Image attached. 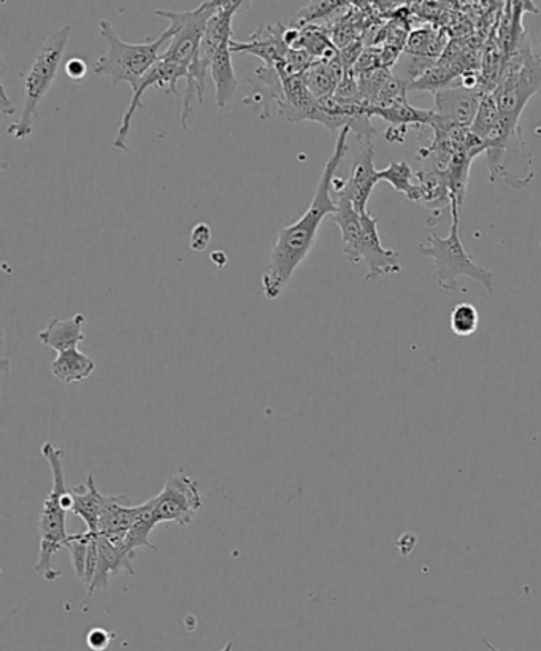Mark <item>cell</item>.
<instances>
[{"instance_id": "cell-26", "label": "cell", "mask_w": 541, "mask_h": 651, "mask_svg": "<svg viewBox=\"0 0 541 651\" xmlns=\"http://www.w3.org/2000/svg\"><path fill=\"white\" fill-rule=\"evenodd\" d=\"M344 2H310L305 9L300 10L298 18L292 21V26L302 29L310 26L318 18H324L325 14H331L335 10L342 9Z\"/></svg>"}, {"instance_id": "cell-16", "label": "cell", "mask_w": 541, "mask_h": 651, "mask_svg": "<svg viewBox=\"0 0 541 651\" xmlns=\"http://www.w3.org/2000/svg\"><path fill=\"white\" fill-rule=\"evenodd\" d=\"M344 73H347V70H344L342 59H340V54H337L332 59L314 61L302 73V79L305 81L311 94L314 96V99L321 101V99L332 98L335 94Z\"/></svg>"}, {"instance_id": "cell-27", "label": "cell", "mask_w": 541, "mask_h": 651, "mask_svg": "<svg viewBox=\"0 0 541 651\" xmlns=\"http://www.w3.org/2000/svg\"><path fill=\"white\" fill-rule=\"evenodd\" d=\"M409 53L418 57H437L440 53L437 37L431 31H417L411 34L409 40Z\"/></svg>"}, {"instance_id": "cell-14", "label": "cell", "mask_w": 541, "mask_h": 651, "mask_svg": "<svg viewBox=\"0 0 541 651\" xmlns=\"http://www.w3.org/2000/svg\"><path fill=\"white\" fill-rule=\"evenodd\" d=\"M133 554L129 553L122 542H111V540L98 534V565H96L94 577L88 587V598H91L96 591L106 590L109 587L110 579L120 572L133 575L132 560Z\"/></svg>"}, {"instance_id": "cell-17", "label": "cell", "mask_w": 541, "mask_h": 651, "mask_svg": "<svg viewBox=\"0 0 541 651\" xmlns=\"http://www.w3.org/2000/svg\"><path fill=\"white\" fill-rule=\"evenodd\" d=\"M84 321H87V317L83 313L73 314L69 320H58L56 318L39 332L37 339L44 347H50L51 350L58 351V353L78 349V345L87 340V335L83 332Z\"/></svg>"}, {"instance_id": "cell-11", "label": "cell", "mask_w": 541, "mask_h": 651, "mask_svg": "<svg viewBox=\"0 0 541 651\" xmlns=\"http://www.w3.org/2000/svg\"><path fill=\"white\" fill-rule=\"evenodd\" d=\"M375 147L372 140H364L361 151L354 158L353 168L347 180L333 179L332 190L337 196H344L359 213L369 212L370 196L378 183H380V170L375 168Z\"/></svg>"}, {"instance_id": "cell-28", "label": "cell", "mask_w": 541, "mask_h": 651, "mask_svg": "<svg viewBox=\"0 0 541 651\" xmlns=\"http://www.w3.org/2000/svg\"><path fill=\"white\" fill-rule=\"evenodd\" d=\"M211 228L207 223H198L192 228L189 247L192 251H206L211 242Z\"/></svg>"}, {"instance_id": "cell-31", "label": "cell", "mask_w": 541, "mask_h": 651, "mask_svg": "<svg viewBox=\"0 0 541 651\" xmlns=\"http://www.w3.org/2000/svg\"><path fill=\"white\" fill-rule=\"evenodd\" d=\"M210 259L218 269H224L226 264H228V254L221 250L213 251V253L210 254Z\"/></svg>"}, {"instance_id": "cell-32", "label": "cell", "mask_w": 541, "mask_h": 651, "mask_svg": "<svg viewBox=\"0 0 541 651\" xmlns=\"http://www.w3.org/2000/svg\"><path fill=\"white\" fill-rule=\"evenodd\" d=\"M483 643H484V647H487V649L489 651H500L499 649H495V647L492 645V643H489L487 639H483Z\"/></svg>"}, {"instance_id": "cell-6", "label": "cell", "mask_w": 541, "mask_h": 651, "mask_svg": "<svg viewBox=\"0 0 541 651\" xmlns=\"http://www.w3.org/2000/svg\"><path fill=\"white\" fill-rule=\"evenodd\" d=\"M99 28L100 37L106 40L109 50L96 61V76L107 77L113 84L128 83L131 90L161 61L162 48L172 40V31L166 29L153 42L133 46L122 42L110 21H100Z\"/></svg>"}, {"instance_id": "cell-25", "label": "cell", "mask_w": 541, "mask_h": 651, "mask_svg": "<svg viewBox=\"0 0 541 651\" xmlns=\"http://www.w3.org/2000/svg\"><path fill=\"white\" fill-rule=\"evenodd\" d=\"M478 324H480V314L475 306L469 302H461L454 307L450 317L451 331L458 338H470L475 334Z\"/></svg>"}, {"instance_id": "cell-18", "label": "cell", "mask_w": 541, "mask_h": 651, "mask_svg": "<svg viewBox=\"0 0 541 651\" xmlns=\"http://www.w3.org/2000/svg\"><path fill=\"white\" fill-rule=\"evenodd\" d=\"M335 203L337 212L333 214V221L339 226L340 234H342L344 257L350 259L353 264H359V247H361L362 234H364L361 213L344 196H337Z\"/></svg>"}, {"instance_id": "cell-3", "label": "cell", "mask_w": 541, "mask_h": 651, "mask_svg": "<svg viewBox=\"0 0 541 651\" xmlns=\"http://www.w3.org/2000/svg\"><path fill=\"white\" fill-rule=\"evenodd\" d=\"M42 457L48 461L53 473V488L44 499L39 518L40 550L36 571L47 582H54L62 573L54 571L51 561L59 550L64 549L66 540L69 538L66 518L67 512H72L73 499L66 487L64 465H62L64 451L56 449L51 442H44Z\"/></svg>"}, {"instance_id": "cell-4", "label": "cell", "mask_w": 541, "mask_h": 651, "mask_svg": "<svg viewBox=\"0 0 541 651\" xmlns=\"http://www.w3.org/2000/svg\"><path fill=\"white\" fill-rule=\"evenodd\" d=\"M250 6V2H218L217 12L210 18L200 46V68L214 81V99L220 109L236 98L239 80L232 64V21L233 17Z\"/></svg>"}, {"instance_id": "cell-22", "label": "cell", "mask_w": 541, "mask_h": 651, "mask_svg": "<svg viewBox=\"0 0 541 651\" xmlns=\"http://www.w3.org/2000/svg\"><path fill=\"white\" fill-rule=\"evenodd\" d=\"M294 48L299 50H305L314 61H321V59H332L339 54L337 48L333 47L331 39L325 34L324 29L317 28V26H305L300 31L299 42L295 43Z\"/></svg>"}, {"instance_id": "cell-34", "label": "cell", "mask_w": 541, "mask_h": 651, "mask_svg": "<svg viewBox=\"0 0 541 651\" xmlns=\"http://www.w3.org/2000/svg\"><path fill=\"white\" fill-rule=\"evenodd\" d=\"M220 651H232V643L229 642L228 645H226L224 649H222Z\"/></svg>"}, {"instance_id": "cell-21", "label": "cell", "mask_w": 541, "mask_h": 651, "mask_svg": "<svg viewBox=\"0 0 541 651\" xmlns=\"http://www.w3.org/2000/svg\"><path fill=\"white\" fill-rule=\"evenodd\" d=\"M380 180L387 181L395 191L405 196L411 202H420L417 172L407 162H392L389 168L380 170Z\"/></svg>"}, {"instance_id": "cell-29", "label": "cell", "mask_w": 541, "mask_h": 651, "mask_svg": "<svg viewBox=\"0 0 541 651\" xmlns=\"http://www.w3.org/2000/svg\"><path fill=\"white\" fill-rule=\"evenodd\" d=\"M114 639V635L111 632L107 631L103 628H94L88 632L87 635V643L89 649L92 651H106L109 649L111 640Z\"/></svg>"}, {"instance_id": "cell-20", "label": "cell", "mask_w": 541, "mask_h": 651, "mask_svg": "<svg viewBox=\"0 0 541 651\" xmlns=\"http://www.w3.org/2000/svg\"><path fill=\"white\" fill-rule=\"evenodd\" d=\"M96 371V362L78 349L62 351L51 362V373L62 383L83 382Z\"/></svg>"}, {"instance_id": "cell-8", "label": "cell", "mask_w": 541, "mask_h": 651, "mask_svg": "<svg viewBox=\"0 0 541 651\" xmlns=\"http://www.w3.org/2000/svg\"><path fill=\"white\" fill-rule=\"evenodd\" d=\"M203 499L199 484L187 472L180 471L167 480L161 493L153 498V520L156 524L177 523L187 527L192 523Z\"/></svg>"}, {"instance_id": "cell-7", "label": "cell", "mask_w": 541, "mask_h": 651, "mask_svg": "<svg viewBox=\"0 0 541 651\" xmlns=\"http://www.w3.org/2000/svg\"><path fill=\"white\" fill-rule=\"evenodd\" d=\"M70 36H72V26H62L44 42V46L40 48L39 53L33 59L31 69L26 76L24 87H22L24 106H22L20 120L14 121L7 129V134L13 137V139L26 140L31 137L37 109H39V103L43 101L44 96L50 91L51 84L54 83L56 77H58L59 66H61L62 58H64Z\"/></svg>"}, {"instance_id": "cell-9", "label": "cell", "mask_w": 541, "mask_h": 651, "mask_svg": "<svg viewBox=\"0 0 541 651\" xmlns=\"http://www.w3.org/2000/svg\"><path fill=\"white\" fill-rule=\"evenodd\" d=\"M487 154L491 181L500 179L514 190H521L531 183L532 157L522 139L521 129L500 146L488 148Z\"/></svg>"}, {"instance_id": "cell-2", "label": "cell", "mask_w": 541, "mask_h": 651, "mask_svg": "<svg viewBox=\"0 0 541 651\" xmlns=\"http://www.w3.org/2000/svg\"><path fill=\"white\" fill-rule=\"evenodd\" d=\"M220 2V0H218ZM217 0L202 2L194 10L189 12H170V10H156L154 14L170 21L169 29L172 31V40L162 53V61L173 62L188 69L189 81L184 90L183 112H181V126L184 131L189 129V118L192 112V101L198 99L199 106H203L206 94L207 76L200 68V46L210 18L218 9Z\"/></svg>"}, {"instance_id": "cell-19", "label": "cell", "mask_w": 541, "mask_h": 651, "mask_svg": "<svg viewBox=\"0 0 541 651\" xmlns=\"http://www.w3.org/2000/svg\"><path fill=\"white\" fill-rule=\"evenodd\" d=\"M72 513L80 517L88 527V531L98 534L100 517L109 502V495L100 494L94 483V477L89 473L87 480L72 491Z\"/></svg>"}, {"instance_id": "cell-23", "label": "cell", "mask_w": 541, "mask_h": 651, "mask_svg": "<svg viewBox=\"0 0 541 651\" xmlns=\"http://www.w3.org/2000/svg\"><path fill=\"white\" fill-rule=\"evenodd\" d=\"M500 120H502V117H500V110L494 94H492V91L484 92L475 121L470 126V132L484 143L489 139V136L495 131Z\"/></svg>"}, {"instance_id": "cell-33", "label": "cell", "mask_w": 541, "mask_h": 651, "mask_svg": "<svg viewBox=\"0 0 541 651\" xmlns=\"http://www.w3.org/2000/svg\"><path fill=\"white\" fill-rule=\"evenodd\" d=\"M533 53H535V57L539 58V61H540V64H541V37H540L539 47H537L535 50H533Z\"/></svg>"}, {"instance_id": "cell-12", "label": "cell", "mask_w": 541, "mask_h": 651, "mask_svg": "<svg viewBox=\"0 0 541 651\" xmlns=\"http://www.w3.org/2000/svg\"><path fill=\"white\" fill-rule=\"evenodd\" d=\"M361 221L364 234L359 247V262H364L367 266L365 281H375L380 277L402 272L398 251L381 246L378 218L365 212L361 213Z\"/></svg>"}, {"instance_id": "cell-30", "label": "cell", "mask_w": 541, "mask_h": 651, "mask_svg": "<svg viewBox=\"0 0 541 651\" xmlns=\"http://www.w3.org/2000/svg\"><path fill=\"white\" fill-rule=\"evenodd\" d=\"M66 76L69 77L73 83H81L87 77L88 64L81 58H70L64 66Z\"/></svg>"}, {"instance_id": "cell-5", "label": "cell", "mask_w": 541, "mask_h": 651, "mask_svg": "<svg viewBox=\"0 0 541 651\" xmlns=\"http://www.w3.org/2000/svg\"><path fill=\"white\" fill-rule=\"evenodd\" d=\"M459 209L461 206L451 201V220L453 221H451L450 234L440 237L432 232L428 242L418 246V251L422 257L431 259L437 283L443 291H458L459 277H469L488 292H494V276L473 261L462 243L461 234H459V224H461Z\"/></svg>"}, {"instance_id": "cell-24", "label": "cell", "mask_w": 541, "mask_h": 651, "mask_svg": "<svg viewBox=\"0 0 541 651\" xmlns=\"http://www.w3.org/2000/svg\"><path fill=\"white\" fill-rule=\"evenodd\" d=\"M92 532L83 531L80 534H72L67 538L64 549L69 551L72 558L73 571H76L77 579L84 583L87 579V565L89 542H91Z\"/></svg>"}, {"instance_id": "cell-10", "label": "cell", "mask_w": 541, "mask_h": 651, "mask_svg": "<svg viewBox=\"0 0 541 651\" xmlns=\"http://www.w3.org/2000/svg\"><path fill=\"white\" fill-rule=\"evenodd\" d=\"M180 80H184L188 83V69L173 64V62L162 61V59L140 80V83L132 90V99L129 102L128 110L122 114L117 139L113 140V148L121 151L128 150V137L129 132H131L132 120L137 110L142 107L144 92L150 90L151 87H159L166 90L167 94L177 96L178 81Z\"/></svg>"}, {"instance_id": "cell-15", "label": "cell", "mask_w": 541, "mask_h": 651, "mask_svg": "<svg viewBox=\"0 0 541 651\" xmlns=\"http://www.w3.org/2000/svg\"><path fill=\"white\" fill-rule=\"evenodd\" d=\"M280 73L281 79H283V101L278 106L280 107V113L287 118L289 123L313 120L318 99H314V96L307 88L302 76H287L281 70Z\"/></svg>"}, {"instance_id": "cell-13", "label": "cell", "mask_w": 541, "mask_h": 651, "mask_svg": "<svg viewBox=\"0 0 541 651\" xmlns=\"http://www.w3.org/2000/svg\"><path fill=\"white\" fill-rule=\"evenodd\" d=\"M484 92L488 91L469 90V88H464L459 83L443 88V90L432 92V112L440 120L470 129V126L475 121Z\"/></svg>"}, {"instance_id": "cell-1", "label": "cell", "mask_w": 541, "mask_h": 651, "mask_svg": "<svg viewBox=\"0 0 541 651\" xmlns=\"http://www.w3.org/2000/svg\"><path fill=\"white\" fill-rule=\"evenodd\" d=\"M351 129L343 128L337 137L335 148L322 172L313 201L300 220L278 232L275 243L270 251L269 266L262 276V291L269 301H275L283 294L289 280L299 266L305 261L317 242L320 226L328 214H335L337 203L332 201L331 191L337 170L342 164L348 151V136Z\"/></svg>"}]
</instances>
